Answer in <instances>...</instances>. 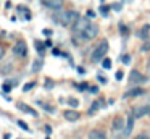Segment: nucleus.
Instances as JSON below:
<instances>
[{"label": "nucleus", "mask_w": 150, "mask_h": 139, "mask_svg": "<svg viewBox=\"0 0 150 139\" xmlns=\"http://www.w3.org/2000/svg\"><path fill=\"white\" fill-rule=\"evenodd\" d=\"M142 52H149L150 50V42H145V44L142 45V48H140Z\"/></svg>", "instance_id": "bb28decb"}, {"label": "nucleus", "mask_w": 150, "mask_h": 139, "mask_svg": "<svg viewBox=\"0 0 150 139\" xmlns=\"http://www.w3.org/2000/svg\"><path fill=\"white\" fill-rule=\"evenodd\" d=\"M102 66H103L105 70H110V68H111V60H110V58H103V61H102Z\"/></svg>", "instance_id": "a211bd4d"}, {"label": "nucleus", "mask_w": 150, "mask_h": 139, "mask_svg": "<svg viewBox=\"0 0 150 139\" xmlns=\"http://www.w3.org/2000/svg\"><path fill=\"white\" fill-rule=\"evenodd\" d=\"M100 2H105V0H100Z\"/></svg>", "instance_id": "ea45409f"}, {"label": "nucleus", "mask_w": 150, "mask_h": 139, "mask_svg": "<svg viewBox=\"0 0 150 139\" xmlns=\"http://www.w3.org/2000/svg\"><path fill=\"white\" fill-rule=\"evenodd\" d=\"M76 87H78L79 91H86V89H89V84L87 83H81V84H76Z\"/></svg>", "instance_id": "5701e85b"}, {"label": "nucleus", "mask_w": 150, "mask_h": 139, "mask_svg": "<svg viewBox=\"0 0 150 139\" xmlns=\"http://www.w3.org/2000/svg\"><path fill=\"white\" fill-rule=\"evenodd\" d=\"M63 116H65L68 121H78L79 120V112H76V110H66L65 113H63Z\"/></svg>", "instance_id": "9b49d317"}, {"label": "nucleus", "mask_w": 150, "mask_h": 139, "mask_svg": "<svg viewBox=\"0 0 150 139\" xmlns=\"http://www.w3.org/2000/svg\"><path fill=\"white\" fill-rule=\"evenodd\" d=\"M147 113H150V105H136L132 108V115L134 118H142V116H145Z\"/></svg>", "instance_id": "0eeeda50"}, {"label": "nucleus", "mask_w": 150, "mask_h": 139, "mask_svg": "<svg viewBox=\"0 0 150 139\" xmlns=\"http://www.w3.org/2000/svg\"><path fill=\"white\" fill-rule=\"evenodd\" d=\"M107 52H108V42L107 41H100L97 44V47L94 48V52H92V55H91V60L94 61H100V60H103L105 58V55H107Z\"/></svg>", "instance_id": "f03ea898"}, {"label": "nucleus", "mask_w": 150, "mask_h": 139, "mask_svg": "<svg viewBox=\"0 0 150 139\" xmlns=\"http://www.w3.org/2000/svg\"><path fill=\"white\" fill-rule=\"evenodd\" d=\"M89 91H91L92 94H97L98 92V87L97 86H91V87H89Z\"/></svg>", "instance_id": "7c9ffc66"}, {"label": "nucleus", "mask_w": 150, "mask_h": 139, "mask_svg": "<svg viewBox=\"0 0 150 139\" xmlns=\"http://www.w3.org/2000/svg\"><path fill=\"white\" fill-rule=\"evenodd\" d=\"M113 8H115V10H118V11H120V10H121V5H118V3H115V5H113Z\"/></svg>", "instance_id": "f704fd0d"}, {"label": "nucleus", "mask_w": 150, "mask_h": 139, "mask_svg": "<svg viewBox=\"0 0 150 139\" xmlns=\"http://www.w3.org/2000/svg\"><path fill=\"white\" fill-rule=\"evenodd\" d=\"M68 103H69L71 107H78V105H79V100L74 99V97H69V99H68Z\"/></svg>", "instance_id": "412c9836"}, {"label": "nucleus", "mask_w": 150, "mask_h": 139, "mask_svg": "<svg viewBox=\"0 0 150 139\" xmlns=\"http://www.w3.org/2000/svg\"><path fill=\"white\" fill-rule=\"evenodd\" d=\"M44 34H45V36H50V34H52V31H50V29H44Z\"/></svg>", "instance_id": "72a5a7b5"}, {"label": "nucleus", "mask_w": 150, "mask_h": 139, "mask_svg": "<svg viewBox=\"0 0 150 139\" xmlns=\"http://www.w3.org/2000/svg\"><path fill=\"white\" fill-rule=\"evenodd\" d=\"M145 81H147V78L144 76L142 73H139L137 70L131 71V74H129V83L131 84H142V83H145Z\"/></svg>", "instance_id": "6e6552de"}, {"label": "nucleus", "mask_w": 150, "mask_h": 139, "mask_svg": "<svg viewBox=\"0 0 150 139\" xmlns=\"http://www.w3.org/2000/svg\"><path fill=\"white\" fill-rule=\"evenodd\" d=\"M87 138L89 139H107V134H105L102 129H92Z\"/></svg>", "instance_id": "f8f14e48"}, {"label": "nucleus", "mask_w": 150, "mask_h": 139, "mask_svg": "<svg viewBox=\"0 0 150 139\" xmlns=\"http://www.w3.org/2000/svg\"><path fill=\"white\" fill-rule=\"evenodd\" d=\"M2 57H4V48L0 47V60H2Z\"/></svg>", "instance_id": "e433bc0d"}, {"label": "nucleus", "mask_w": 150, "mask_h": 139, "mask_svg": "<svg viewBox=\"0 0 150 139\" xmlns=\"http://www.w3.org/2000/svg\"><path fill=\"white\" fill-rule=\"evenodd\" d=\"M120 31H121V34H123V36H126V34H127V28H126L124 24H121V26H120Z\"/></svg>", "instance_id": "c85d7f7f"}, {"label": "nucleus", "mask_w": 150, "mask_h": 139, "mask_svg": "<svg viewBox=\"0 0 150 139\" xmlns=\"http://www.w3.org/2000/svg\"><path fill=\"white\" fill-rule=\"evenodd\" d=\"M124 2H126V3H129V2H131V0H124Z\"/></svg>", "instance_id": "58836bf2"}, {"label": "nucleus", "mask_w": 150, "mask_h": 139, "mask_svg": "<svg viewBox=\"0 0 150 139\" xmlns=\"http://www.w3.org/2000/svg\"><path fill=\"white\" fill-rule=\"evenodd\" d=\"M134 139H150V136H149V134H144V133H142V134L136 136V138H134Z\"/></svg>", "instance_id": "c756f323"}, {"label": "nucleus", "mask_w": 150, "mask_h": 139, "mask_svg": "<svg viewBox=\"0 0 150 139\" xmlns=\"http://www.w3.org/2000/svg\"><path fill=\"white\" fill-rule=\"evenodd\" d=\"M147 71L150 73V60H149V63H147Z\"/></svg>", "instance_id": "4c0bfd02"}, {"label": "nucleus", "mask_w": 150, "mask_h": 139, "mask_svg": "<svg viewBox=\"0 0 150 139\" xmlns=\"http://www.w3.org/2000/svg\"><path fill=\"white\" fill-rule=\"evenodd\" d=\"M45 87H47V89L53 87V83H52V81H49V79H47V81H45Z\"/></svg>", "instance_id": "473e14b6"}, {"label": "nucleus", "mask_w": 150, "mask_h": 139, "mask_svg": "<svg viewBox=\"0 0 150 139\" xmlns=\"http://www.w3.org/2000/svg\"><path fill=\"white\" fill-rule=\"evenodd\" d=\"M91 24V21H89V18H79L78 23H76L74 26H73V31H74V34H82V32L87 29V26Z\"/></svg>", "instance_id": "39448f33"}, {"label": "nucleus", "mask_w": 150, "mask_h": 139, "mask_svg": "<svg viewBox=\"0 0 150 139\" xmlns=\"http://www.w3.org/2000/svg\"><path fill=\"white\" fill-rule=\"evenodd\" d=\"M11 91V84L10 83H4V92H10Z\"/></svg>", "instance_id": "a878e982"}, {"label": "nucleus", "mask_w": 150, "mask_h": 139, "mask_svg": "<svg viewBox=\"0 0 150 139\" xmlns=\"http://www.w3.org/2000/svg\"><path fill=\"white\" fill-rule=\"evenodd\" d=\"M111 129H113V136H115V138H121L123 134L126 136V123H124L123 116H115Z\"/></svg>", "instance_id": "7ed1b4c3"}, {"label": "nucleus", "mask_w": 150, "mask_h": 139, "mask_svg": "<svg viewBox=\"0 0 150 139\" xmlns=\"http://www.w3.org/2000/svg\"><path fill=\"white\" fill-rule=\"evenodd\" d=\"M98 81H100V83H107V79H105L103 76H98Z\"/></svg>", "instance_id": "c9c22d12"}, {"label": "nucleus", "mask_w": 150, "mask_h": 139, "mask_svg": "<svg viewBox=\"0 0 150 139\" xmlns=\"http://www.w3.org/2000/svg\"><path fill=\"white\" fill-rule=\"evenodd\" d=\"M55 21L58 23V24H62V26H65V28H73V26L78 23V19L81 18L79 16V13L78 11H74V10H68V11H62V13H57L55 16Z\"/></svg>", "instance_id": "f257e3e1"}, {"label": "nucleus", "mask_w": 150, "mask_h": 139, "mask_svg": "<svg viewBox=\"0 0 150 139\" xmlns=\"http://www.w3.org/2000/svg\"><path fill=\"white\" fill-rule=\"evenodd\" d=\"M42 3L52 10H60L63 6V0H42Z\"/></svg>", "instance_id": "1a4fd4ad"}, {"label": "nucleus", "mask_w": 150, "mask_h": 139, "mask_svg": "<svg viewBox=\"0 0 150 139\" xmlns=\"http://www.w3.org/2000/svg\"><path fill=\"white\" fill-rule=\"evenodd\" d=\"M18 108H20L21 112H24V113H28V115H31V116H37V112L33 108V107L28 105V103L20 102V103H18Z\"/></svg>", "instance_id": "9d476101"}, {"label": "nucleus", "mask_w": 150, "mask_h": 139, "mask_svg": "<svg viewBox=\"0 0 150 139\" xmlns=\"http://www.w3.org/2000/svg\"><path fill=\"white\" fill-rule=\"evenodd\" d=\"M123 76H124V74H123V71H116V74H115V78H116V79L118 81H121V79H123Z\"/></svg>", "instance_id": "cd10ccee"}, {"label": "nucleus", "mask_w": 150, "mask_h": 139, "mask_svg": "<svg viewBox=\"0 0 150 139\" xmlns=\"http://www.w3.org/2000/svg\"><path fill=\"white\" fill-rule=\"evenodd\" d=\"M132 128H134V115H132V113H129L127 121H126V136H129L131 133H132Z\"/></svg>", "instance_id": "4468645a"}, {"label": "nucleus", "mask_w": 150, "mask_h": 139, "mask_svg": "<svg viewBox=\"0 0 150 139\" xmlns=\"http://www.w3.org/2000/svg\"><path fill=\"white\" fill-rule=\"evenodd\" d=\"M34 86H36V83H28L26 86L23 87V91H24V92H28V91H31V89H33Z\"/></svg>", "instance_id": "b1692460"}, {"label": "nucleus", "mask_w": 150, "mask_h": 139, "mask_svg": "<svg viewBox=\"0 0 150 139\" xmlns=\"http://www.w3.org/2000/svg\"><path fill=\"white\" fill-rule=\"evenodd\" d=\"M97 34H98V26L97 24H94V23H91V24L87 26V29H86L82 34H78L76 37H79L81 41H92V39H95L97 37Z\"/></svg>", "instance_id": "20e7f679"}, {"label": "nucleus", "mask_w": 150, "mask_h": 139, "mask_svg": "<svg viewBox=\"0 0 150 139\" xmlns=\"http://www.w3.org/2000/svg\"><path fill=\"white\" fill-rule=\"evenodd\" d=\"M87 18H95V11L89 10V11H87Z\"/></svg>", "instance_id": "2f4dec72"}, {"label": "nucleus", "mask_w": 150, "mask_h": 139, "mask_svg": "<svg viewBox=\"0 0 150 139\" xmlns=\"http://www.w3.org/2000/svg\"><path fill=\"white\" fill-rule=\"evenodd\" d=\"M34 44H36V48H37V52H39V53L42 55V53H44V44H42L40 41H36Z\"/></svg>", "instance_id": "aec40b11"}, {"label": "nucleus", "mask_w": 150, "mask_h": 139, "mask_svg": "<svg viewBox=\"0 0 150 139\" xmlns=\"http://www.w3.org/2000/svg\"><path fill=\"white\" fill-rule=\"evenodd\" d=\"M144 92H145V91H144L142 87H134V89L127 91V92L124 94V99H129V97H137V96H142Z\"/></svg>", "instance_id": "ddd939ff"}, {"label": "nucleus", "mask_w": 150, "mask_h": 139, "mask_svg": "<svg viewBox=\"0 0 150 139\" xmlns=\"http://www.w3.org/2000/svg\"><path fill=\"white\" fill-rule=\"evenodd\" d=\"M100 13H102V16H108V13H110V6H105V5H102L100 6Z\"/></svg>", "instance_id": "6ab92c4d"}, {"label": "nucleus", "mask_w": 150, "mask_h": 139, "mask_svg": "<svg viewBox=\"0 0 150 139\" xmlns=\"http://www.w3.org/2000/svg\"><path fill=\"white\" fill-rule=\"evenodd\" d=\"M18 126H20V128H23L24 131H29V126H28L26 123L23 121V120H18Z\"/></svg>", "instance_id": "4be33fe9"}, {"label": "nucleus", "mask_w": 150, "mask_h": 139, "mask_svg": "<svg viewBox=\"0 0 150 139\" xmlns=\"http://www.w3.org/2000/svg\"><path fill=\"white\" fill-rule=\"evenodd\" d=\"M149 31H150V26H144V28H142V31H140V37H142V39H147V37H149Z\"/></svg>", "instance_id": "f3484780"}, {"label": "nucleus", "mask_w": 150, "mask_h": 139, "mask_svg": "<svg viewBox=\"0 0 150 139\" xmlns=\"http://www.w3.org/2000/svg\"><path fill=\"white\" fill-rule=\"evenodd\" d=\"M13 53L16 55V57H26L28 55V45H26V42L24 41H18L16 44H15V47H13Z\"/></svg>", "instance_id": "423d86ee"}, {"label": "nucleus", "mask_w": 150, "mask_h": 139, "mask_svg": "<svg viewBox=\"0 0 150 139\" xmlns=\"http://www.w3.org/2000/svg\"><path fill=\"white\" fill-rule=\"evenodd\" d=\"M100 107H103V102H102V100L94 102V103L91 105V108H89V115H94V113H97V110L100 108Z\"/></svg>", "instance_id": "2eb2a0df"}, {"label": "nucleus", "mask_w": 150, "mask_h": 139, "mask_svg": "<svg viewBox=\"0 0 150 139\" xmlns=\"http://www.w3.org/2000/svg\"><path fill=\"white\" fill-rule=\"evenodd\" d=\"M40 68H42V60H34V63H33V73L40 71Z\"/></svg>", "instance_id": "dca6fc26"}, {"label": "nucleus", "mask_w": 150, "mask_h": 139, "mask_svg": "<svg viewBox=\"0 0 150 139\" xmlns=\"http://www.w3.org/2000/svg\"><path fill=\"white\" fill-rule=\"evenodd\" d=\"M121 61H123L124 65H127L131 61V57H129V55H123V57H121Z\"/></svg>", "instance_id": "393cba45"}]
</instances>
